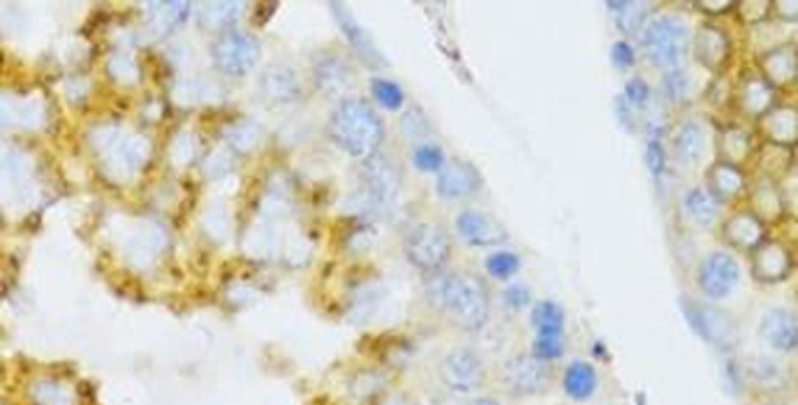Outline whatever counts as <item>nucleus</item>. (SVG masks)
Here are the masks:
<instances>
[{
    "instance_id": "de8ad7c7",
    "label": "nucleus",
    "mask_w": 798,
    "mask_h": 405,
    "mask_svg": "<svg viewBox=\"0 0 798 405\" xmlns=\"http://www.w3.org/2000/svg\"><path fill=\"white\" fill-rule=\"evenodd\" d=\"M697 7L711 14V17H720L724 12L734 10V3H729V0H724V3H708V0H704V3H697Z\"/></svg>"
},
{
    "instance_id": "f257e3e1",
    "label": "nucleus",
    "mask_w": 798,
    "mask_h": 405,
    "mask_svg": "<svg viewBox=\"0 0 798 405\" xmlns=\"http://www.w3.org/2000/svg\"><path fill=\"white\" fill-rule=\"evenodd\" d=\"M426 299L435 311L465 331H479L489 322V294L475 276L435 274L426 283Z\"/></svg>"
},
{
    "instance_id": "f03ea898",
    "label": "nucleus",
    "mask_w": 798,
    "mask_h": 405,
    "mask_svg": "<svg viewBox=\"0 0 798 405\" xmlns=\"http://www.w3.org/2000/svg\"><path fill=\"white\" fill-rule=\"evenodd\" d=\"M329 139L347 156L368 160L378 156L384 142V125L378 112L359 98H347L329 116Z\"/></svg>"
},
{
    "instance_id": "4c0bfd02",
    "label": "nucleus",
    "mask_w": 798,
    "mask_h": 405,
    "mask_svg": "<svg viewBox=\"0 0 798 405\" xmlns=\"http://www.w3.org/2000/svg\"><path fill=\"white\" fill-rule=\"evenodd\" d=\"M401 130L403 135L408 139H415V142H421V139H426L431 135V121L426 119V114L421 112L419 107H412L408 112L403 114L401 119Z\"/></svg>"
},
{
    "instance_id": "aec40b11",
    "label": "nucleus",
    "mask_w": 798,
    "mask_h": 405,
    "mask_svg": "<svg viewBox=\"0 0 798 405\" xmlns=\"http://www.w3.org/2000/svg\"><path fill=\"white\" fill-rule=\"evenodd\" d=\"M329 7H331V12L336 14L338 26H341V31L345 33L347 42L352 44V49L357 51L361 61H364L368 68H384V65H387V61H384V56L380 54V49L375 47V42L371 40V35H368L364 28H361L357 21H354L352 14L347 12L343 5L331 3Z\"/></svg>"
},
{
    "instance_id": "20e7f679",
    "label": "nucleus",
    "mask_w": 798,
    "mask_h": 405,
    "mask_svg": "<svg viewBox=\"0 0 798 405\" xmlns=\"http://www.w3.org/2000/svg\"><path fill=\"white\" fill-rule=\"evenodd\" d=\"M644 51L655 68L676 70L690 51V31L674 17H657L644 28Z\"/></svg>"
},
{
    "instance_id": "c03bdc74",
    "label": "nucleus",
    "mask_w": 798,
    "mask_h": 405,
    "mask_svg": "<svg viewBox=\"0 0 798 405\" xmlns=\"http://www.w3.org/2000/svg\"><path fill=\"white\" fill-rule=\"evenodd\" d=\"M257 139H260V130H257V125H241V128H234L229 142H232L236 149H253V146L257 144Z\"/></svg>"
},
{
    "instance_id": "423d86ee",
    "label": "nucleus",
    "mask_w": 798,
    "mask_h": 405,
    "mask_svg": "<svg viewBox=\"0 0 798 405\" xmlns=\"http://www.w3.org/2000/svg\"><path fill=\"white\" fill-rule=\"evenodd\" d=\"M211 61L227 77H246L260 61V44L248 33L225 31L211 44Z\"/></svg>"
},
{
    "instance_id": "c85d7f7f",
    "label": "nucleus",
    "mask_w": 798,
    "mask_h": 405,
    "mask_svg": "<svg viewBox=\"0 0 798 405\" xmlns=\"http://www.w3.org/2000/svg\"><path fill=\"white\" fill-rule=\"evenodd\" d=\"M752 137L741 128H722L718 135V156L720 162L741 167L752 158Z\"/></svg>"
},
{
    "instance_id": "a878e982",
    "label": "nucleus",
    "mask_w": 798,
    "mask_h": 405,
    "mask_svg": "<svg viewBox=\"0 0 798 405\" xmlns=\"http://www.w3.org/2000/svg\"><path fill=\"white\" fill-rule=\"evenodd\" d=\"M775 88L764 77L745 79L738 88V107L752 119H761L773 109Z\"/></svg>"
},
{
    "instance_id": "2f4dec72",
    "label": "nucleus",
    "mask_w": 798,
    "mask_h": 405,
    "mask_svg": "<svg viewBox=\"0 0 798 405\" xmlns=\"http://www.w3.org/2000/svg\"><path fill=\"white\" fill-rule=\"evenodd\" d=\"M246 5L239 3V0H229V3H206L202 5V21L211 28H227L232 31V26L241 19Z\"/></svg>"
},
{
    "instance_id": "7c9ffc66",
    "label": "nucleus",
    "mask_w": 798,
    "mask_h": 405,
    "mask_svg": "<svg viewBox=\"0 0 798 405\" xmlns=\"http://www.w3.org/2000/svg\"><path fill=\"white\" fill-rule=\"evenodd\" d=\"M537 336H565V311L553 301H539L530 315Z\"/></svg>"
},
{
    "instance_id": "2eb2a0df",
    "label": "nucleus",
    "mask_w": 798,
    "mask_h": 405,
    "mask_svg": "<svg viewBox=\"0 0 798 405\" xmlns=\"http://www.w3.org/2000/svg\"><path fill=\"white\" fill-rule=\"evenodd\" d=\"M260 91L269 105L287 107L301 98V81L290 65H269L260 77Z\"/></svg>"
},
{
    "instance_id": "6ab92c4d",
    "label": "nucleus",
    "mask_w": 798,
    "mask_h": 405,
    "mask_svg": "<svg viewBox=\"0 0 798 405\" xmlns=\"http://www.w3.org/2000/svg\"><path fill=\"white\" fill-rule=\"evenodd\" d=\"M722 237L731 248L752 253L766 239V225L752 211H738L722 225Z\"/></svg>"
},
{
    "instance_id": "9b49d317",
    "label": "nucleus",
    "mask_w": 798,
    "mask_h": 405,
    "mask_svg": "<svg viewBox=\"0 0 798 405\" xmlns=\"http://www.w3.org/2000/svg\"><path fill=\"white\" fill-rule=\"evenodd\" d=\"M792 269V250L780 241L764 239L750 253V271L759 283H782Z\"/></svg>"
},
{
    "instance_id": "b1692460",
    "label": "nucleus",
    "mask_w": 798,
    "mask_h": 405,
    "mask_svg": "<svg viewBox=\"0 0 798 405\" xmlns=\"http://www.w3.org/2000/svg\"><path fill=\"white\" fill-rule=\"evenodd\" d=\"M761 132H764L768 144L785 146L792 149L798 137V116L794 107H775L766 116H761Z\"/></svg>"
},
{
    "instance_id": "f8f14e48",
    "label": "nucleus",
    "mask_w": 798,
    "mask_h": 405,
    "mask_svg": "<svg viewBox=\"0 0 798 405\" xmlns=\"http://www.w3.org/2000/svg\"><path fill=\"white\" fill-rule=\"evenodd\" d=\"M685 318L690 320L692 329L704 338V341L713 343L715 348L727 350L731 341H734V324L722 311H715L711 306L697 304V301L683 299Z\"/></svg>"
},
{
    "instance_id": "ea45409f",
    "label": "nucleus",
    "mask_w": 798,
    "mask_h": 405,
    "mask_svg": "<svg viewBox=\"0 0 798 405\" xmlns=\"http://www.w3.org/2000/svg\"><path fill=\"white\" fill-rule=\"evenodd\" d=\"M35 401H38V405H72L68 389L49 380L35 385Z\"/></svg>"
},
{
    "instance_id": "cd10ccee",
    "label": "nucleus",
    "mask_w": 798,
    "mask_h": 405,
    "mask_svg": "<svg viewBox=\"0 0 798 405\" xmlns=\"http://www.w3.org/2000/svg\"><path fill=\"white\" fill-rule=\"evenodd\" d=\"M752 213L761 220V223H775V220L782 218V213H785V204H782V195L778 186H775L773 179H766V176H761V179L755 183V188H752Z\"/></svg>"
},
{
    "instance_id": "9d476101",
    "label": "nucleus",
    "mask_w": 798,
    "mask_h": 405,
    "mask_svg": "<svg viewBox=\"0 0 798 405\" xmlns=\"http://www.w3.org/2000/svg\"><path fill=\"white\" fill-rule=\"evenodd\" d=\"M699 287L706 297L724 299L741 281V267L729 253H711L699 267Z\"/></svg>"
},
{
    "instance_id": "58836bf2",
    "label": "nucleus",
    "mask_w": 798,
    "mask_h": 405,
    "mask_svg": "<svg viewBox=\"0 0 798 405\" xmlns=\"http://www.w3.org/2000/svg\"><path fill=\"white\" fill-rule=\"evenodd\" d=\"M565 355V336H535L532 343V357H537L539 362H553Z\"/></svg>"
},
{
    "instance_id": "e433bc0d",
    "label": "nucleus",
    "mask_w": 798,
    "mask_h": 405,
    "mask_svg": "<svg viewBox=\"0 0 798 405\" xmlns=\"http://www.w3.org/2000/svg\"><path fill=\"white\" fill-rule=\"evenodd\" d=\"M519 269H521L519 255L509 253V250H498V253H493L489 260H486V271H489L493 278H498V281H507V278H512Z\"/></svg>"
},
{
    "instance_id": "37998d69",
    "label": "nucleus",
    "mask_w": 798,
    "mask_h": 405,
    "mask_svg": "<svg viewBox=\"0 0 798 405\" xmlns=\"http://www.w3.org/2000/svg\"><path fill=\"white\" fill-rule=\"evenodd\" d=\"M611 61L620 70H630L637 63V51H634V47L627 40H618L611 47Z\"/></svg>"
},
{
    "instance_id": "412c9836",
    "label": "nucleus",
    "mask_w": 798,
    "mask_h": 405,
    "mask_svg": "<svg viewBox=\"0 0 798 405\" xmlns=\"http://www.w3.org/2000/svg\"><path fill=\"white\" fill-rule=\"evenodd\" d=\"M706 193L713 197L718 204L734 202L745 188V174L741 167L729 165V162H715L706 174Z\"/></svg>"
},
{
    "instance_id": "7ed1b4c3",
    "label": "nucleus",
    "mask_w": 798,
    "mask_h": 405,
    "mask_svg": "<svg viewBox=\"0 0 798 405\" xmlns=\"http://www.w3.org/2000/svg\"><path fill=\"white\" fill-rule=\"evenodd\" d=\"M403 176L394 165V160L387 156H373L364 160L359 165L357 172V193H354V202H357L359 211L364 213H380L389 209L396 202L398 190H401Z\"/></svg>"
},
{
    "instance_id": "6e6552de",
    "label": "nucleus",
    "mask_w": 798,
    "mask_h": 405,
    "mask_svg": "<svg viewBox=\"0 0 798 405\" xmlns=\"http://www.w3.org/2000/svg\"><path fill=\"white\" fill-rule=\"evenodd\" d=\"M551 368L532 355L512 357L502 368V382L514 396H537L551 387Z\"/></svg>"
},
{
    "instance_id": "bb28decb",
    "label": "nucleus",
    "mask_w": 798,
    "mask_h": 405,
    "mask_svg": "<svg viewBox=\"0 0 798 405\" xmlns=\"http://www.w3.org/2000/svg\"><path fill=\"white\" fill-rule=\"evenodd\" d=\"M607 10L611 12L613 24H616L620 33L639 35L644 33V28L648 26L653 3H630V0H620V3H607Z\"/></svg>"
},
{
    "instance_id": "4468645a",
    "label": "nucleus",
    "mask_w": 798,
    "mask_h": 405,
    "mask_svg": "<svg viewBox=\"0 0 798 405\" xmlns=\"http://www.w3.org/2000/svg\"><path fill=\"white\" fill-rule=\"evenodd\" d=\"M482 188V176L470 162L456 160L445 165V169L438 174V183H435V193L442 200H465V197L475 195Z\"/></svg>"
},
{
    "instance_id": "f3484780",
    "label": "nucleus",
    "mask_w": 798,
    "mask_h": 405,
    "mask_svg": "<svg viewBox=\"0 0 798 405\" xmlns=\"http://www.w3.org/2000/svg\"><path fill=\"white\" fill-rule=\"evenodd\" d=\"M354 70L347 58H343L336 51H324L315 58L313 63V81L317 86V91L334 95L345 91L347 86L352 84Z\"/></svg>"
},
{
    "instance_id": "72a5a7b5",
    "label": "nucleus",
    "mask_w": 798,
    "mask_h": 405,
    "mask_svg": "<svg viewBox=\"0 0 798 405\" xmlns=\"http://www.w3.org/2000/svg\"><path fill=\"white\" fill-rule=\"evenodd\" d=\"M371 91H373V98L378 100V105H382L384 109H389V112H398V109H403V105H405L403 88L398 86L396 81L384 79V77H375L371 81Z\"/></svg>"
},
{
    "instance_id": "a18cd8bd",
    "label": "nucleus",
    "mask_w": 798,
    "mask_h": 405,
    "mask_svg": "<svg viewBox=\"0 0 798 405\" xmlns=\"http://www.w3.org/2000/svg\"><path fill=\"white\" fill-rule=\"evenodd\" d=\"M502 299H505V306L512 308V311H523L530 304V290L526 285H512L507 287Z\"/></svg>"
},
{
    "instance_id": "c756f323",
    "label": "nucleus",
    "mask_w": 798,
    "mask_h": 405,
    "mask_svg": "<svg viewBox=\"0 0 798 405\" xmlns=\"http://www.w3.org/2000/svg\"><path fill=\"white\" fill-rule=\"evenodd\" d=\"M563 385L572 401H588L597 392V371L586 362H572L565 371Z\"/></svg>"
},
{
    "instance_id": "a19ab883",
    "label": "nucleus",
    "mask_w": 798,
    "mask_h": 405,
    "mask_svg": "<svg viewBox=\"0 0 798 405\" xmlns=\"http://www.w3.org/2000/svg\"><path fill=\"white\" fill-rule=\"evenodd\" d=\"M646 165H648V172L653 174V179H660L664 174V167H667V153H664V146H662V139H648L646 144Z\"/></svg>"
},
{
    "instance_id": "4be33fe9",
    "label": "nucleus",
    "mask_w": 798,
    "mask_h": 405,
    "mask_svg": "<svg viewBox=\"0 0 798 405\" xmlns=\"http://www.w3.org/2000/svg\"><path fill=\"white\" fill-rule=\"evenodd\" d=\"M149 26L155 38H165L172 35L176 28L183 26L190 17L192 3L186 0H160V3H149Z\"/></svg>"
},
{
    "instance_id": "1a4fd4ad",
    "label": "nucleus",
    "mask_w": 798,
    "mask_h": 405,
    "mask_svg": "<svg viewBox=\"0 0 798 405\" xmlns=\"http://www.w3.org/2000/svg\"><path fill=\"white\" fill-rule=\"evenodd\" d=\"M440 378L445 385L458 394H470L482 389L486 380V368L482 357L475 350L461 348L452 350L442 359L440 364Z\"/></svg>"
},
{
    "instance_id": "0eeeda50",
    "label": "nucleus",
    "mask_w": 798,
    "mask_h": 405,
    "mask_svg": "<svg viewBox=\"0 0 798 405\" xmlns=\"http://www.w3.org/2000/svg\"><path fill=\"white\" fill-rule=\"evenodd\" d=\"M102 158H105V167L109 174L116 179H130L139 167L146 162L149 156V144L144 137L128 135V132H105V139L100 144Z\"/></svg>"
},
{
    "instance_id": "49530a36",
    "label": "nucleus",
    "mask_w": 798,
    "mask_h": 405,
    "mask_svg": "<svg viewBox=\"0 0 798 405\" xmlns=\"http://www.w3.org/2000/svg\"><path fill=\"white\" fill-rule=\"evenodd\" d=\"M616 114H618V121H620V125H623V128H627V130H634V116H632V107L627 105V102L623 100V98H618L616 100Z\"/></svg>"
},
{
    "instance_id": "dca6fc26",
    "label": "nucleus",
    "mask_w": 798,
    "mask_h": 405,
    "mask_svg": "<svg viewBox=\"0 0 798 405\" xmlns=\"http://www.w3.org/2000/svg\"><path fill=\"white\" fill-rule=\"evenodd\" d=\"M692 51L694 58H697L706 70L720 72L731 56V40L722 28L706 24L699 28L697 35H694Z\"/></svg>"
},
{
    "instance_id": "ddd939ff",
    "label": "nucleus",
    "mask_w": 798,
    "mask_h": 405,
    "mask_svg": "<svg viewBox=\"0 0 798 405\" xmlns=\"http://www.w3.org/2000/svg\"><path fill=\"white\" fill-rule=\"evenodd\" d=\"M456 230L468 246L475 248H489V246H502L509 239V232L502 227L498 220L489 213L479 209H465L458 213Z\"/></svg>"
},
{
    "instance_id": "393cba45",
    "label": "nucleus",
    "mask_w": 798,
    "mask_h": 405,
    "mask_svg": "<svg viewBox=\"0 0 798 405\" xmlns=\"http://www.w3.org/2000/svg\"><path fill=\"white\" fill-rule=\"evenodd\" d=\"M674 153L681 165L694 167L699 165L706 153V130L704 125L694 119H687L676 128L674 135Z\"/></svg>"
},
{
    "instance_id": "09e8293b",
    "label": "nucleus",
    "mask_w": 798,
    "mask_h": 405,
    "mask_svg": "<svg viewBox=\"0 0 798 405\" xmlns=\"http://www.w3.org/2000/svg\"><path fill=\"white\" fill-rule=\"evenodd\" d=\"M468 405H498V403L489 401V399H479V401H472V403H468Z\"/></svg>"
},
{
    "instance_id": "a211bd4d",
    "label": "nucleus",
    "mask_w": 798,
    "mask_h": 405,
    "mask_svg": "<svg viewBox=\"0 0 798 405\" xmlns=\"http://www.w3.org/2000/svg\"><path fill=\"white\" fill-rule=\"evenodd\" d=\"M759 336L766 345L778 352H794L798 345V322L796 315L787 308H773L759 324Z\"/></svg>"
},
{
    "instance_id": "473e14b6",
    "label": "nucleus",
    "mask_w": 798,
    "mask_h": 405,
    "mask_svg": "<svg viewBox=\"0 0 798 405\" xmlns=\"http://www.w3.org/2000/svg\"><path fill=\"white\" fill-rule=\"evenodd\" d=\"M718 206L720 204L706 193V188H692L690 193L685 195L687 216L699 225H711L713 220L718 218Z\"/></svg>"
},
{
    "instance_id": "39448f33",
    "label": "nucleus",
    "mask_w": 798,
    "mask_h": 405,
    "mask_svg": "<svg viewBox=\"0 0 798 405\" xmlns=\"http://www.w3.org/2000/svg\"><path fill=\"white\" fill-rule=\"evenodd\" d=\"M403 253L412 267L424 274H440L449 255H452V239L445 227L433 223H419L405 234Z\"/></svg>"
},
{
    "instance_id": "79ce46f5",
    "label": "nucleus",
    "mask_w": 798,
    "mask_h": 405,
    "mask_svg": "<svg viewBox=\"0 0 798 405\" xmlns=\"http://www.w3.org/2000/svg\"><path fill=\"white\" fill-rule=\"evenodd\" d=\"M630 107H646L650 100V86L641 77H632L625 84V98Z\"/></svg>"
},
{
    "instance_id": "c9c22d12",
    "label": "nucleus",
    "mask_w": 798,
    "mask_h": 405,
    "mask_svg": "<svg viewBox=\"0 0 798 405\" xmlns=\"http://www.w3.org/2000/svg\"><path fill=\"white\" fill-rule=\"evenodd\" d=\"M412 162L419 172H442L447 165L445 151L435 144H419L415 151H412Z\"/></svg>"
},
{
    "instance_id": "5701e85b",
    "label": "nucleus",
    "mask_w": 798,
    "mask_h": 405,
    "mask_svg": "<svg viewBox=\"0 0 798 405\" xmlns=\"http://www.w3.org/2000/svg\"><path fill=\"white\" fill-rule=\"evenodd\" d=\"M761 72H764V79L775 88V91L794 84L796 49L789 47V44H780V47L766 51L764 58H761Z\"/></svg>"
},
{
    "instance_id": "f704fd0d",
    "label": "nucleus",
    "mask_w": 798,
    "mask_h": 405,
    "mask_svg": "<svg viewBox=\"0 0 798 405\" xmlns=\"http://www.w3.org/2000/svg\"><path fill=\"white\" fill-rule=\"evenodd\" d=\"M662 88H664V95H667L671 102L683 105V102L690 98V93H692V79L683 68L669 70L662 79Z\"/></svg>"
}]
</instances>
